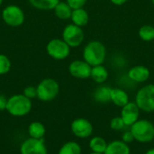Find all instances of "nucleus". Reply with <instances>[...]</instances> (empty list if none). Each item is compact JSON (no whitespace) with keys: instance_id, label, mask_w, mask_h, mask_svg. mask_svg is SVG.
<instances>
[{"instance_id":"nucleus-26","label":"nucleus","mask_w":154,"mask_h":154,"mask_svg":"<svg viewBox=\"0 0 154 154\" xmlns=\"http://www.w3.org/2000/svg\"><path fill=\"white\" fill-rule=\"evenodd\" d=\"M126 127L121 116H116L110 121V128L114 131H122Z\"/></svg>"},{"instance_id":"nucleus-4","label":"nucleus","mask_w":154,"mask_h":154,"mask_svg":"<svg viewBox=\"0 0 154 154\" xmlns=\"http://www.w3.org/2000/svg\"><path fill=\"white\" fill-rule=\"evenodd\" d=\"M135 104L144 113L154 112V84L145 85L137 91Z\"/></svg>"},{"instance_id":"nucleus-24","label":"nucleus","mask_w":154,"mask_h":154,"mask_svg":"<svg viewBox=\"0 0 154 154\" xmlns=\"http://www.w3.org/2000/svg\"><path fill=\"white\" fill-rule=\"evenodd\" d=\"M139 36L144 42H151L154 40V27L152 25H143L139 30Z\"/></svg>"},{"instance_id":"nucleus-10","label":"nucleus","mask_w":154,"mask_h":154,"mask_svg":"<svg viewBox=\"0 0 154 154\" xmlns=\"http://www.w3.org/2000/svg\"><path fill=\"white\" fill-rule=\"evenodd\" d=\"M20 152L21 154H48V151L43 139L28 138L21 144Z\"/></svg>"},{"instance_id":"nucleus-12","label":"nucleus","mask_w":154,"mask_h":154,"mask_svg":"<svg viewBox=\"0 0 154 154\" xmlns=\"http://www.w3.org/2000/svg\"><path fill=\"white\" fill-rule=\"evenodd\" d=\"M140 109L135 104V102H129L121 110V117L126 126H132L135 122L139 120Z\"/></svg>"},{"instance_id":"nucleus-15","label":"nucleus","mask_w":154,"mask_h":154,"mask_svg":"<svg viewBox=\"0 0 154 154\" xmlns=\"http://www.w3.org/2000/svg\"><path fill=\"white\" fill-rule=\"evenodd\" d=\"M111 102L118 106V107H123L126 104H128L129 101V96L128 94L122 88H115L111 89Z\"/></svg>"},{"instance_id":"nucleus-1","label":"nucleus","mask_w":154,"mask_h":154,"mask_svg":"<svg viewBox=\"0 0 154 154\" xmlns=\"http://www.w3.org/2000/svg\"><path fill=\"white\" fill-rule=\"evenodd\" d=\"M106 51L104 43L99 41L89 42L83 50L84 60L91 67L102 65L106 60Z\"/></svg>"},{"instance_id":"nucleus-7","label":"nucleus","mask_w":154,"mask_h":154,"mask_svg":"<svg viewBox=\"0 0 154 154\" xmlns=\"http://www.w3.org/2000/svg\"><path fill=\"white\" fill-rule=\"evenodd\" d=\"M46 51L52 59L62 60L69 57L70 47L62 39H52L47 43Z\"/></svg>"},{"instance_id":"nucleus-17","label":"nucleus","mask_w":154,"mask_h":154,"mask_svg":"<svg viewBox=\"0 0 154 154\" xmlns=\"http://www.w3.org/2000/svg\"><path fill=\"white\" fill-rule=\"evenodd\" d=\"M70 19L72 21V23L79 27H83L88 24L89 20V15L88 12L82 7V8L73 9Z\"/></svg>"},{"instance_id":"nucleus-34","label":"nucleus","mask_w":154,"mask_h":154,"mask_svg":"<svg viewBox=\"0 0 154 154\" xmlns=\"http://www.w3.org/2000/svg\"><path fill=\"white\" fill-rule=\"evenodd\" d=\"M3 1H4V0H0V6H1V5H2V3H3Z\"/></svg>"},{"instance_id":"nucleus-11","label":"nucleus","mask_w":154,"mask_h":154,"mask_svg":"<svg viewBox=\"0 0 154 154\" xmlns=\"http://www.w3.org/2000/svg\"><path fill=\"white\" fill-rule=\"evenodd\" d=\"M92 67L85 60H73L69 66V72L76 79H86L90 77Z\"/></svg>"},{"instance_id":"nucleus-14","label":"nucleus","mask_w":154,"mask_h":154,"mask_svg":"<svg viewBox=\"0 0 154 154\" xmlns=\"http://www.w3.org/2000/svg\"><path fill=\"white\" fill-rule=\"evenodd\" d=\"M131 150L127 143L122 140H115L107 143V147L104 154H130Z\"/></svg>"},{"instance_id":"nucleus-16","label":"nucleus","mask_w":154,"mask_h":154,"mask_svg":"<svg viewBox=\"0 0 154 154\" xmlns=\"http://www.w3.org/2000/svg\"><path fill=\"white\" fill-rule=\"evenodd\" d=\"M111 88L108 86H100L93 93L94 100L100 104H106L111 101Z\"/></svg>"},{"instance_id":"nucleus-23","label":"nucleus","mask_w":154,"mask_h":154,"mask_svg":"<svg viewBox=\"0 0 154 154\" xmlns=\"http://www.w3.org/2000/svg\"><path fill=\"white\" fill-rule=\"evenodd\" d=\"M82 149L77 142L69 141L65 143L60 149L59 150L58 154H81Z\"/></svg>"},{"instance_id":"nucleus-5","label":"nucleus","mask_w":154,"mask_h":154,"mask_svg":"<svg viewBox=\"0 0 154 154\" xmlns=\"http://www.w3.org/2000/svg\"><path fill=\"white\" fill-rule=\"evenodd\" d=\"M37 88V98L43 102H49L55 99L60 92L59 83L53 79H42Z\"/></svg>"},{"instance_id":"nucleus-8","label":"nucleus","mask_w":154,"mask_h":154,"mask_svg":"<svg viewBox=\"0 0 154 154\" xmlns=\"http://www.w3.org/2000/svg\"><path fill=\"white\" fill-rule=\"evenodd\" d=\"M62 40L70 48L79 47L84 41V32L81 27L74 23L68 24L63 29Z\"/></svg>"},{"instance_id":"nucleus-22","label":"nucleus","mask_w":154,"mask_h":154,"mask_svg":"<svg viewBox=\"0 0 154 154\" xmlns=\"http://www.w3.org/2000/svg\"><path fill=\"white\" fill-rule=\"evenodd\" d=\"M31 5L39 10H53L60 0H29Z\"/></svg>"},{"instance_id":"nucleus-19","label":"nucleus","mask_w":154,"mask_h":154,"mask_svg":"<svg viewBox=\"0 0 154 154\" xmlns=\"http://www.w3.org/2000/svg\"><path fill=\"white\" fill-rule=\"evenodd\" d=\"M46 133L45 126L40 122H32L28 126V134L30 138L33 139H43Z\"/></svg>"},{"instance_id":"nucleus-25","label":"nucleus","mask_w":154,"mask_h":154,"mask_svg":"<svg viewBox=\"0 0 154 154\" xmlns=\"http://www.w3.org/2000/svg\"><path fill=\"white\" fill-rule=\"evenodd\" d=\"M11 69V61L5 54H0V75L7 74Z\"/></svg>"},{"instance_id":"nucleus-2","label":"nucleus","mask_w":154,"mask_h":154,"mask_svg":"<svg viewBox=\"0 0 154 154\" xmlns=\"http://www.w3.org/2000/svg\"><path fill=\"white\" fill-rule=\"evenodd\" d=\"M31 109L32 101L23 94H16L7 98L6 111L13 116H24L30 113Z\"/></svg>"},{"instance_id":"nucleus-31","label":"nucleus","mask_w":154,"mask_h":154,"mask_svg":"<svg viewBox=\"0 0 154 154\" xmlns=\"http://www.w3.org/2000/svg\"><path fill=\"white\" fill-rule=\"evenodd\" d=\"M111 3H113L116 5H122L124 4H125L128 0H110Z\"/></svg>"},{"instance_id":"nucleus-6","label":"nucleus","mask_w":154,"mask_h":154,"mask_svg":"<svg viewBox=\"0 0 154 154\" xmlns=\"http://www.w3.org/2000/svg\"><path fill=\"white\" fill-rule=\"evenodd\" d=\"M4 23L11 27H18L24 23V13L21 7L15 5H9L2 11Z\"/></svg>"},{"instance_id":"nucleus-33","label":"nucleus","mask_w":154,"mask_h":154,"mask_svg":"<svg viewBox=\"0 0 154 154\" xmlns=\"http://www.w3.org/2000/svg\"><path fill=\"white\" fill-rule=\"evenodd\" d=\"M89 154H103V153H97V152H91Z\"/></svg>"},{"instance_id":"nucleus-30","label":"nucleus","mask_w":154,"mask_h":154,"mask_svg":"<svg viewBox=\"0 0 154 154\" xmlns=\"http://www.w3.org/2000/svg\"><path fill=\"white\" fill-rule=\"evenodd\" d=\"M6 105H7V98L0 94V111L6 110Z\"/></svg>"},{"instance_id":"nucleus-20","label":"nucleus","mask_w":154,"mask_h":154,"mask_svg":"<svg viewBox=\"0 0 154 154\" xmlns=\"http://www.w3.org/2000/svg\"><path fill=\"white\" fill-rule=\"evenodd\" d=\"M54 10V14L55 15L61 19V20H67L69 19L71 17V14H72V8L68 5L67 2H60L55 6Z\"/></svg>"},{"instance_id":"nucleus-9","label":"nucleus","mask_w":154,"mask_h":154,"mask_svg":"<svg viewBox=\"0 0 154 154\" xmlns=\"http://www.w3.org/2000/svg\"><path fill=\"white\" fill-rule=\"evenodd\" d=\"M70 129L72 134L80 139H86L92 135L93 134V125L89 120L86 118H76L71 122Z\"/></svg>"},{"instance_id":"nucleus-29","label":"nucleus","mask_w":154,"mask_h":154,"mask_svg":"<svg viewBox=\"0 0 154 154\" xmlns=\"http://www.w3.org/2000/svg\"><path fill=\"white\" fill-rule=\"evenodd\" d=\"M122 141L124 143H127V144H129V143H133L134 141H135L134 140V135H133V134L131 132V130L125 131L123 133V134H122Z\"/></svg>"},{"instance_id":"nucleus-3","label":"nucleus","mask_w":154,"mask_h":154,"mask_svg":"<svg viewBox=\"0 0 154 154\" xmlns=\"http://www.w3.org/2000/svg\"><path fill=\"white\" fill-rule=\"evenodd\" d=\"M130 130L134 140L141 143H152L154 140V125L146 119H139L132 126Z\"/></svg>"},{"instance_id":"nucleus-21","label":"nucleus","mask_w":154,"mask_h":154,"mask_svg":"<svg viewBox=\"0 0 154 154\" xmlns=\"http://www.w3.org/2000/svg\"><path fill=\"white\" fill-rule=\"evenodd\" d=\"M89 149L93 152H97V153H103L105 152L106 147H107V143L106 141L100 137V136H95L92 137L88 143Z\"/></svg>"},{"instance_id":"nucleus-13","label":"nucleus","mask_w":154,"mask_h":154,"mask_svg":"<svg viewBox=\"0 0 154 154\" xmlns=\"http://www.w3.org/2000/svg\"><path fill=\"white\" fill-rule=\"evenodd\" d=\"M151 75L150 69L143 65H136L128 71V78L136 83H143L149 79Z\"/></svg>"},{"instance_id":"nucleus-28","label":"nucleus","mask_w":154,"mask_h":154,"mask_svg":"<svg viewBox=\"0 0 154 154\" xmlns=\"http://www.w3.org/2000/svg\"><path fill=\"white\" fill-rule=\"evenodd\" d=\"M66 2L72 9H78L82 8L86 5L87 0H67Z\"/></svg>"},{"instance_id":"nucleus-35","label":"nucleus","mask_w":154,"mask_h":154,"mask_svg":"<svg viewBox=\"0 0 154 154\" xmlns=\"http://www.w3.org/2000/svg\"><path fill=\"white\" fill-rule=\"evenodd\" d=\"M152 4L154 5V0H152Z\"/></svg>"},{"instance_id":"nucleus-32","label":"nucleus","mask_w":154,"mask_h":154,"mask_svg":"<svg viewBox=\"0 0 154 154\" xmlns=\"http://www.w3.org/2000/svg\"><path fill=\"white\" fill-rule=\"evenodd\" d=\"M145 154H154V148H152V149H150V150H148Z\"/></svg>"},{"instance_id":"nucleus-27","label":"nucleus","mask_w":154,"mask_h":154,"mask_svg":"<svg viewBox=\"0 0 154 154\" xmlns=\"http://www.w3.org/2000/svg\"><path fill=\"white\" fill-rule=\"evenodd\" d=\"M23 95L29 99L37 97V88L33 86H28L23 89Z\"/></svg>"},{"instance_id":"nucleus-18","label":"nucleus","mask_w":154,"mask_h":154,"mask_svg":"<svg viewBox=\"0 0 154 154\" xmlns=\"http://www.w3.org/2000/svg\"><path fill=\"white\" fill-rule=\"evenodd\" d=\"M90 78L95 81L96 83L102 84L106 81L108 79V71L106 67L103 65H97L95 67H92Z\"/></svg>"}]
</instances>
